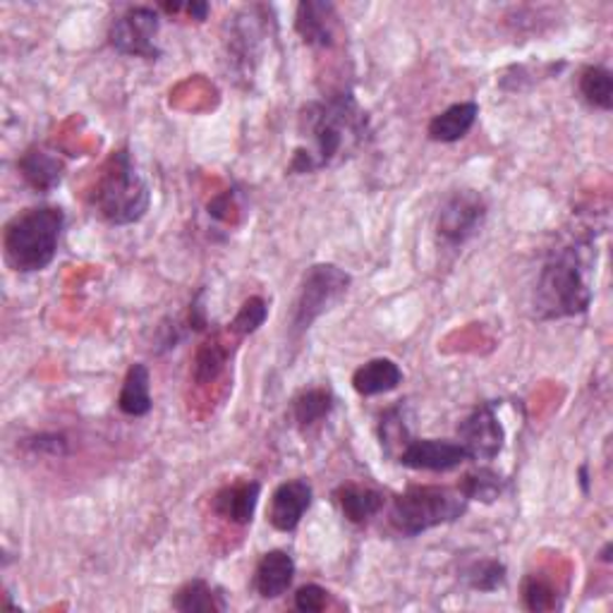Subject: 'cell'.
<instances>
[{
    "label": "cell",
    "instance_id": "obj_1",
    "mask_svg": "<svg viewBox=\"0 0 613 613\" xmlns=\"http://www.w3.org/2000/svg\"><path fill=\"white\" fill-rule=\"evenodd\" d=\"M369 132L367 113L350 92L331 94L305 106L299 116V144L293 154L291 173H317L353 156Z\"/></svg>",
    "mask_w": 613,
    "mask_h": 613
},
{
    "label": "cell",
    "instance_id": "obj_2",
    "mask_svg": "<svg viewBox=\"0 0 613 613\" xmlns=\"http://www.w3.org/2000/svg\"><path fill=\"white\" fill-rule=\"evenodd\" d=\"M590 243H575L554 249L537 279L534 311L540 319L578 317L592 305V287L587 281Z\"/></svg>",
    "mask_w": 613,
    "mask_h": 613
},
{
    "label": "cell",
    "instance_id": "obj_3",
    "mask_svg": "<svg viewBox=\"0 0 613 613\" xmlns=\"http://www.w3.org/2000/svg\"><path fill=\"white\" fill-rule=\"evenodd\" d=\"M66 214L56 207L24 209L12 216L3 231V255L8 267L20 273H34L51 267L58 255Z\"/></svg>",
    "mask_w": 613,
    "mask_h": 613
},
{
    "label": "cell",
    "instance_id": "obj_4",
    "mask_svg": "<svg viewBox=\"0 0 613 613\" xmlns=\"http://www.w3.org/2000/svg\"><path fill=\"white\" fill-rule=\"evenodd\" d=\"M92 204L98 216L113 225H130L146 216L152 192L128 149H118L108 156L92 190Z\"/></svg>",
    "mask_w": 613,
    "mask_h": 613
},
{
    "label": "cell",
    "instance_id": "obj_5",
    "mask_svg": "<svg viewBox=\"0 0 613 613\" xmlns=\"http://www.w3.org/2000/svg\"><path fill=\"white\" fill-rule=\"evenodd\" d=\"M468 498L460 490L448 486L420 484L410 486L403 494L396 496L391 508L393 528L405 537H417L429 532L439 524L458 520L468 510Z\"/></svg>",
    "mask_w": 613,
    "mask_h": 613
},
{
    "label": "cell",
    "instance_id": "obj_6",
    "mask_svg": "<svg viewBox=\"0 0 613 613\" xmlns=\"http://www.w3.org/2000/svg\"><path fill=\"white\" fill-rule=\"evenodd\" d=\"M350 287V273L338 269L335 264H317L307 271L303 291H299L295 315H293V333H305L323 311H329Z\"/></svg>",
    "mask_w": 613,
    "mask_h": 613
},
{
    "label": "cell",
    "instance_id": "obj_7",
    "mask_svg": "<svg viewBox=\"0 0 613 613\" xmlns=\"http://www.w3.org/2000/svg\"><path fill=\"white\" fill-rule=\"evenodd\" d=\"M158 12L154 8H130L125 15L113 20L108 39L110 46L122 56L156 60L161 56L156 46Z\"/></svg>",
    "mask_w": 613,
    "mask_h": 613
},
{
    "label": "cell",
    "instance_id": "obj_8",
    "mask_svg": "<svg viewBox=\"0 0 613 613\" xmlns=\"http://www.w3.org/2000/svg\"><path fill=\"white\" fill-rule=\"evenodd\" d=\"M486 219V202L474 190H460L450 194L439 209L436 231L448 245L468 243L472 235H478Z\"/></svg>",
    "mask_w": 613,
    "mask_h": 613
},
{
    "label": "cell",
    "instance_id": "obj_9",
    "mask_svg": "<svg viewBox=\"0 0 613 613\" xmlns=\"http://www.w3.org/2000/svg\"><path fill=\"white\" fill-rule=\"evenodd\" d=\"M458 444L465 448L468 460L486 462L494 460L504 450L506 432L496 417L492 403L474 408L470 415L458 424Z\"/></svg>",
    "mask_w": 613,
    "mask_h": 613
},
{
    "label": "cell",
    "instance_id": "obj_10",
    "mask_svg": "<svg viewBox=\"0 0 613 613\" xmlns=\"http://www.w3.org/2000/svg\"><path fill=\"white\" fill-rule=\"evenodd\" d=\"M400 465L410 470L448 472L468 462V453L458 441L446 439H410L398 456Z\"/></svg>",
    "mask_w": 613,
    "mask_h": 613
},
{
    "label": "cell",
    "instance_id": "obj_11",
    "mask_svg": "<svg viewBox=\"0 0 613 613\" xmlns=\"http://www.w3.org/2000/svg\"><path fill=\"white\" fill-rule=\"evenodd\" d=\"M311 506V486L305 480L283 482L271 496L269 522L281 532H293Z\"/></svg>",
    "mask_w": 613,
    "mask_h": 613
},
{
    "label": "cell",
    "instance_id": "obj_12",
    "mask_svg": "<svg viewBox=\"0 0 613 613\" xmlns=\"http://www.w3.org/2000/svg\"><path fill=\"white\" fill-rule=\"evenodd\" d=\"M335 27L338 15L331 3H321V0H303L297 5L295 15V30L303 36V42L309 46L329 48L335 42Z\"/></svg>",
    "mask_w": 613,
    "mask_h": 613
},
{
    "label": "cell",
    "instance_id": "obj_13",
    "mask_svg": "<svg viewBox=\"0 0 613 613\" xmlns=\"http://www.w3.org/2000/svg\"><path fill=\"white\" fill-rule=\"evenodd\" d=\"M17 170L36 192H51L54 187L60 185L62 175H66V164H62L60 156L48 152V149L32 146L20 156Z\"/></svg>",
    "mask_w": 613,
    "mask_h": 613
},
{
    "label": "cell",
    "instance_id": "obj_14",
    "mask_svg": "<svg viewBox=\"0 0 613 613\" xmlns=\"http://www.w3.org/2000/svg\"><path fill=\"white\" fill-rule=\"evenodd\" d=\"M295 578V561L287 552H269L261 556L255 570V590L264 599H279L291 590Z\"/></svg>",
    "mask_w": 613,
    "mask_h": 613
},
{
    "label": "cell",
    "instance_id": "obj_15",
    "mask_svg": "<svg viewBox=\"0 0 613 613\" xmlns=\"http://www.w3.org/2000/svg\"><path fill=\"white\" fill-rule=\"evenodd\" d=\"M259 494H261L259 482L247 480V482L231 484L214 496V510L221 518L231 520L235 524H247L255 518Z\"/></svg>",
    "mask_w": 613,
    "mask_h": 613
},
{
    "label": "cell",
    "instance_id": "obj_16",
    "mask_svg": "<svg viewBox=\"0 0 613 613\" xmlns=\"http://www.w3.org/2000/svg\"><path fill=\"white\" fill-rule=\"evenodd\" d=\"M400 384H403V369L389 357L369 359L353 374V389L365 398L391 393Z\"/></svg>",
    "mask_w": 613,
    "mask_h": 613
},
{
    "label": "cell",
    "instance_id": "obj_17",
    "mask_svg": "<svg viewBox=\"0 0 613 613\" xmlns=\"http://www.w3.org/2000/svg\"><path fill=\"white\" fill-rule=\"evenodd\" d=\"M478 116H480V106L474 102L453 104L429 122V128H427L429 140L441 142V144L458 142L474 128Z\"/></svg>",
    "mask_w": 613,
    "mask_h": 613
},
{
    "label": "cell",
    "instance_id": "obj_18",
    "mask_svg": "<svg viewBox=\"0 0 613 613\" xmlns=\"http://www.w3.org/2000/svg\"><path fill=\"white\" fill-rule=\"evenodd\" d=\"M118 408L128 417H144L152 410V377H149V369L142 362H137L125 374Z\"/></svg>",
    "mask_w": 613,
    "mask_h": 613
},
{
    "label": "cell",
    "instance_id": "obj_19",
    "mask_svg": "<svg viewBox=\"0 0 613 613\" xmlns=\"http://www.w3.org/2000/svg\"><path fill=\"white\" fill-rule=\"evenodd\" d=\"M170 604H173V609H178L182 613H216V611L228 609V604H225V599H223V592L202 578H194L187 585H182L180 590L175 592Z\"/></svg>",
    "mask_w": 613,
    "mask_h": 613
},
{
    "label": "cell",
    "instance_id": "obj_20",
    "mask_svg": "<svg viewBox=\"0 0 613 613\" xmlns=\"http://www.w3.org/2000/svg\"><path fill=\"white\" fill-rule=\"evenodd\" d=\"M335 498H338V506L343 510V516L353 524L367 522L384 508V494L359 484H343L341 490L335 492Z\"/></svg>",
    "mask_w": 613,
    "mask_h": 613
},
{
    "label": "cell",
    "instance_id": "obj_21",
    "mask_svg": "<svg viewBox=\"0 0 613 613\" xmlns=\"http://www.w3.org/2000/svg\"><path fill=\"white\" fill-rule=\"evenodd\" d=\"M333 410V393L329 389H307L293 398V417L297 427H315L327 420Z\"/></svg>",
    "mask_w": 613,
    "mask_h": 613
},
{
    "label": "cell",
    "instance_id": "obj_22",
    "mask_svg": "<svg viewBox=\"0 0 613 613\" xmlns=\"http://www.w3.org/2000/svg\"><path fill=\"white\" fill-rule=\"evenodd\" d=\"M504 478L492 468H478L474 472H468L460 480L458 490L468 502H482V504H494L504 492Z\"/></svg>",
    "mask_w": 613,
    "mask_h": 613
},
{
    "label": "cell",
    "instance_id": "obj_23",
    "mask_svg": "<svg viewBox=\"0 0 613 613\" xmlns=\"http://www.w3.org/2000/svg\"><path fill=\"white\" fill-rule=\"evenodd\" d=\"M580 94L590 106L611 110L613 106V78L602 66H590L580 72Z\"/></svg>",
    "mask_w": 613,
    "mask_h": 613
},
{
    "label": "cell",
    "instance_id": "obj_24",
    "mask_svg": "<svg viewBox=\"0 0 613 613\" xmlns=\"http://www.w3.org/2000/svg\"><path fill=\"white\" fill-rule=\"evenodd\" d=\"M520 592H522V604L528 611L546 613L561 606L556 587L546 578H542V575H528V578L522 580Z\"/></svg>",
    "mask_w": 613,
    "mask_h": 613
},
{
    "label": "cell",
    "instance_id": "obj_25",
    "mask_svg": "<svg viewBox=\"0 0 613 613\" xmlns=\"http://www.w3.org/2000/svg\"><path fill=\"white\" fill-rule=\"evenodd\" d=\"M225 362H228V350L223 347V343H219V341L204 343L194 355V369H192L194 381L202 386L216 381L219 374L225 367Z\"/></svg>",
    "mask_w": 613,
    "mask_h": 613
},
{
    "label": "cell",
    "instance_id": "obj_26",
    "mask_svg": "<svg viewBox=\"0 0 613 613\" xmlns=\"http://www.w3.org/2000/svg\"><path fill=\"white\" fill-rule=\"evenodd\" d=\"M465 580L478 592H496L506 582V566L494 558L474 561L465 570Z\"/></svg>",
    "mask_w": 613,
    "mask_h": 613
},
{
    "label": "cell",
    "instance_id": "obj_27",
    "mask_svg": "<svg viewBox=\"0 0 613 613\" xmlns=\"http://www.w3.org/2000/svg\"><path fill=\"white\" fill-rule=\"evenodd\" d=\"M267 317H269L267 299L255 295V297L245 299L240 311H237L233 323H231V331L240 333V335H249V333H255V331H259L261 327H264Z\"/></svg>",
    "mask_w": 613,
    "mask_h": 613
},
{
    "label": "cell",
    "instance_id": "obj_28",
    "mask_svg": "<svg viewBox=\"0 0 613 613\" xmlns=\"http://www.w3.org/2000/svg\"><path fill=\"white\" fill-rule=\"evenodd\" d=\"M379 436H381V446L384 450L389 456H393V448L398 446L400 450H403L410 441V436H408V427H405V420L400 417V408L396 410H389L386 415L381 417V427H379ZM400 450H398V456H400Z\"/></svg>",
    "mask_w": 613,
    "mask_h": 613
},
{
    "label": "cell",
    "instance_id": "obj_29",
    "mask_svg": "<svg viewBox=\"0 0 613 613\" xmlns=\"http://www.w3.org/2000/svg\"><path fill=\"white\" fill-rule=\"evenodd\" d=\"M329 606V592L319 585H303L295 592V609L303 613H319Z\"/></svg>",
    "mask_w": 613,
    "mask_h": 613
},
{
    "label": "cell",
    "instance_id": "obj_30",
    "mask_svg": "<svg viewBox=\"0 0 613 613\" xmlns=\"http://www.w3.org/2000/svg\"><path fill=\"white\" fill-rule=\"evenodd\" d=\"M34 450H51L54 456H66L68 453V441L62 436H36L30 444Z\"/></svg>",
    "mask_w": 613,
    "mask_h": 613
},
{
    "label": "cell",
    "instance_id": "obj_31",
    "mask_svg": "<svg viewBox=\"0 0 613 613\" xmlns=\"http://www.w3.org/2000/svg\"><path fill=\"white\" fill-rule=\"evenodd\" d=\"M185 10H187V15H190L192 20H197V22H204L207 15H209V5L202 3V0H194V3H187Z\"/></svg>",
    "mask_w": 613,
    "mask_h": 613
},
{
    "label": "cell",
    "instance_id": "obj_32",
    "mask_svg": "<svg viewBox=\"0 0 613 613\" xmlns=\"http://www.w3.org/2000/svg\"><path fill=\"white\" fill-rule=\"evenodd\" d=\"M580 484H582V492H585V494L590 492V478H587V465L580 468Z\"/></svg>",
    "mask_w": 613,
    "mask_h": 613
},
{
    "label": "cell",
    "instance_id": "obj_33",
    "mask_svg": "<svg viewBox=\"0 0 613 613\" xmlns=\"http://www.w3.org/2000/svg\"><path fill=\"white\" fill-rule=\"evenodd\" d=\"M602 558L604 561H611V542L604 546V552H602Z\"/></svg>",
    "mask_w": 613,
    "mask_h": 613
}]
</instances>
